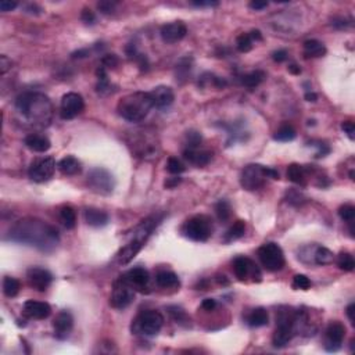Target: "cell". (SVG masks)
Returning a JSON list of instances; mask_svg holds the SVG:
<instances>
[{"label": "cell", "instance_id": "6da1fadb", "mask_svg": "<svg viewBox=\"0 0 355 355\" xmlns=\"http://www.w3.org/2000/svg\"><path fill=\"white\" fill-rule=\"evenodd\" d=\"M7 240L50 253L59 244V230L37 218H24L11 226Z\"/></svg>", "mask_w": 355, "mask_h": 355}, {"label": "cell", "instance_id": "7a4b0ae2", "mask_svg": "<svg viewBox=\"0 0 355 355\" xmlns=\"http://www.w3.org/2000/svg\"><path fill=\"white\" fill-rule=\"evenodd\" d=\"M16 108L22 117L35 127H48L53 118V103L48 96L39 92H25L18 96Z\"/></svg>", "mask_w": 355, "mask_h": 355}, {"label": "cell", "instance_id": "3957f363", "mask_svg": "<svg viewBox=\"0 0 355 355\" xmlns=\"http://www.w3.org/2000/svg\"><path fill=\"white\" fill-rule=\"evenodd\" d=\"M160 222H161V219L157 215H153V217L146 218L143 222L133 230L132 236L128 240V243L117 253V262L120 265L129 264L140 253V250L143 249V246L146 244L148 238L151 236L154 229L159 226Z\"/></svg>", "mask_w": 355, "mask_h": 355}, {"label": "cell", "instance_id": "277c9868", "mask_svg": "<svg viewBox=\"0 0 355 355\" xmlns=\"http://www.w3.org/2000/svg\"><path fill=\"white\" fill-rule=\"evenodd\" d=\"M154 107L150 92H135L127 95L118 101L117 111L124 120L129 122H140L147 117Z\"/></svg>", "mask_w": 355, "mask_h": 355}, {"label": "cell", "instance_id": "5b68a950", "mask_svg": "<svg viewBox=\"0 0 355 355\" xmlns=\"http://www.w3.org/2000/svg\"><path fill=\"white\" fill-rule=\"evenodd\" d=\"M268 178L270 179H279V172L272 168H266L260 164L247 165L240 175V185L243 186L246 190H258L265 185Z\"/></svg>", "mask_w": 355, "mask_h": 355}, {"label": "cell", "instance_id": "8992f818", "mask_svg": "<svg viewBox=\"0 0 355 355\" xmlns=\"http://www.w3.org/2000/svg\"><path fill=\"white\" fill-rule=\"evenodd\" d=\"M164 326V317L163 313L155 309H146L139 313L132 322V333L143 334V336H155Z\"/></svg>", "mask_w": 355, "mask_h": 355}, {"label": "cell", "instance_id": "52a82bcc", "mask_svg": "<svg viewBox=\"0 0 355 355\" xmlns=\"http://www.w3.org/2000/svg\"><path fill=\"white\" fill-rule=\"evenodd\" d=\"M182 234L193 242H207L212 234V221L207 215H194L182 226Z\"/></svg>", "mask_w": 355, "mask_h": 355}, {"label": "cell", "instance_id": "ba28073f", "mask_svg": "<svg viewBox=\"0 0 355 355\" xmlns=\"http://www.w3.org/2000/svg\"><path fill=\"white\" fill-rule=\"evenodd\" d=\"M88 186L92 191H95L97 194H111L115 187V179L110 171H107L106 168H93L89 171L88 178H86Z\"/></svg>", "mask_w": 355, "mask_h": 355}, {"label": "cell", "instance_id": "9c48e42d", "mask_svg": "<svg viewBox=\"0 0 355 355\" xmlns=\"http://www.w3.org/2000/svg\"><path fill=\"white\" fill-rule=\"evenodd\" d=\"M261 264L269 272H278L285 266V254L276 243H265L258 249Z\"/></svg>", "mask_w": 355, "mask_h": 355}, {"label": "cell", "instance_id": "30bf717a", "mask_svg": "<svg viewBox=\"0 0 355 355\" xmlns=\"http://www.w3.org/2000/svg\"><path fill=\"white\" fill-rule=\"evenodd\" d=\"M298 260L304 264H315V265H329L334 260L333 253L322 246H304L298 251Z\"/></svg>", "mask_w": 355, "mask_h": 355}, {"label": "cell", "instance_id": "8fae6325", "mask_svg": "<svg viewBox=\"0 0 355 355\" xmlns=\"http://www.w3.org/2000/svg\"><path fill=\"white\" fill-rule=\"evenodd\" d=\"M56 167H57V164H56L53 157H41V159L32 161L29 170H28V175H29L31 180L36 182V183H45L53 178Z\"/></svg>", "mask_w": 355, "mask_h": 355}, {"label": "cell", "instance_id": "7c38bea8", "mask_svg": "<svg viewBox=\"0 0 355 355\" xmlns=\"http://www.w3.org/2000/svg\"><path fill=\"white\" fill-rule=\"evenodd\" d=\"M85 108V101L80 93L69 92L63 96L60 104V115L63 120H74Z\"/></svg>", "mask_w": 355, "mask_h": 355}, {"label": "cell", "instance_id": "4fadbf2b", "mask_svg": "<svg viewBox=\"0 0 355 355\" xmlns=\"http://www.w3.org/2000/svg\"><path fill=\"white\" fill-rule=\"evenodd\" d=\"M133 300H135V290L128 286L125 282L118 279L114 283V289L110 297V305L115 309H125L132 304Z\"/></svg>", "mask_w": 355, "mask_h": 355}, {"label": "cell", "instance_id": "5bb4252c", "mask_svg": "<svg viewBox=\"0 0 355 355\" xmlns=\"http://www.w3.org/2000/svg\"><path fill=\"white\" fill-rule=\"evenodd\" d=\"M233 272L239 281L244 282L251 278L253 282H261V272L258 266L254 261L247 257H238L233 261Z\"/></svg>", "mask_w": 355, "mask_h": 355}, {"label": "cell", "instance_id": "9a60e30c", "mask_svg": "<svg viewBox=\"0 0 355 355\" xmlns=\"http://www.w3.org/2000/svg\"><path fill=\"white\" fill-rule=\"evenodd\" d=\"M122 282H125L128 286L132 287L133 290L140 293H147L148 290V281H150V275L148 272L142 266H136L132 268L128 272H125L124 275L120 278Z\"/></svg>", "mask_w": 355, "mask_h": 355}, {"label": "cell", "instance_id": "2e32d148", "mask_svg": "<svg viewBox=\"0 0 355 355\" xmlns=\"http://www.w3.org/2000/svg\"><path fill=\"white\" fill-rule=\"evenodd\" d=\"M345 337L344 325L340 324L337 321L330 322L325 332V348L329 352H336L341 348L343 340Z\"/></svg>", "mask_w": 355, "mask_h": 355}, {"label": "cell", "instance_id": "e0dca14e", "mask_svg": "<svg viewBox=\"0 0 355 355\" xmlns=\"http://www.w3.org/2000/svg\"><path fill=\"white\" fill-rule=\"evenodd\" d=\"M27 279L32 289H35L37 292H46L53 282V275L45 268L32 266L27 270Z\"/></svg>", "mask_w": 355, "mask_h": 355}, {"label": "cell", "instance_id": "ac0fdd59", "mask_svg": "<svg viewBox=\"0 0 355 355\" xmlns=\"http://www.w3.org/2000/svg\"><path fill=\"white\" fill-rule=\"evenodd\" d=\"M22 312L24 315L29 319H46L50 317L52 313V307L49 305L48 302L45 301H35V300H28L24 302L22 307Z\"/></svg>", "mask_w": 355, "mask_h": 355}, {"label": "cell", "instance_id": "d6986e66", "mask_svg": "<svg viewBox=\"0 0 355 355\" xmlns=\"http://www.w3.org/2000/svg\"><path fill=\"white\" fill-rule=\"evenodd\" d=\"M54 336L59 340H65L74 328V318L68 311H61L53 321Z\"/></svg>", "mask_w": 355, "mask_h": 355}, {"label": "cell", "instance_id": "ffe728a7", "mask_svg": "<svg viewBox=\"0 0 355 355\" xmlns=\"http://www.w3.org/2000/svg\"><path fill=\"white\" fill-rule=\"evenodd\" d=\"M186 33H187V28L182 21H174L170 22V24H165L160 31L161 39L165 43L179 42L186 36Z\"/></svg>", "mask_w": 355, "mask_h": 355}, {"label": "cell", "instance_id": "44dd1931", "mask_svg": "<svg viewBox=\"0 0 355 355\" xmlns=\"http://www.w3.org/2000/svg\"><path fill=\"white\" fill-rule=\"evenodd\" d=\"M150 96L153 99L154 107H157L160 110H164L174 103L175 100V93L174 90L171 89L170 86H157L150 92Z\"/></svg>", "mask_w": 355, "mask_h": 355}, {"label": "cell", "instance_id": "7402d4cb", "mask_svg": "<svg viewBox=\"0 0 355 355\" xmlns=\"http://www.w3.org/2000/svg\"><path fill=\"white\" fill-rule=\"evenodd\" d=\"M183 159L189 164L194 165L197 168L206 167L211 163L212 153L210 150H203V148H185L183 150Z\"/></svg>", "mask_w": 355, "mask_h": 355}, {"label": "cell", "instance_id": "603a6c76", "mask_svg": "<svg viewBox=\"0 0 355 355\" xmlns=\"http://www.w3.org/2000/svg\"><path fill=\"white\" fill-rule=\"evenodd\" d=\"M24 144L35 153H46L49 148L52 147V143H50L48 136L41 135V133H31V135L25 136Z\"/></svg>", "mask_w": 355, "mask_h": 355}, {"label": "cell", "instance_id": "cb8c5ba5", "mask_svg": "<svg viewBox=\"0 0 355 355\" xmlns=\"http://www.w3.org/2000/svg\"><path fill=\"white\" fill-rule=\"evenodd\" d=\"M84 217H85L86 223L93 228H103L110 221L108 214L103 210H99V208H86Z\"/></svg>", "mask_w": 355, "mask_h": 355}, {"label": "cell", "instance_id": "d4e9b609", "mask_svg": "<svg viewBox=\"0 0 355 355\" xmlns=\"http://www.w3.org/2000/svg\"><path fill=\"white\" fill-rule=\"evenodd\" d=\"M57 168L65 176H74L81 174L82 171V164L81 161L74 155H67L57 163Z\"/></svg>", "mask_w": 355, "mask_h": 355}, {"label": "cell", "instance_id": "484cf974", "mask_svg": "<svg viewBox=\"0 0 355 355\" xmlns=\"http://www.w3.org/2000/svg\"><path fill=\"white\" fill-rule=\"evenodd\" d=\"M307 176L308 171L305 167H302L300 164H290L287 168V178L289 180H292L293 183L300 186L307 185Z\"/></svg>", "mask_w": 355, "mask_h": 355}, {"label": "cell", "instance_id": "4316f807", "mask_svg": "<svg viewBox=\"0 0 355 355\" xmlns=\"http://www.w3.org/2000/svg\"><path fill=\"white\" fill-rule=\"evenodd\" d=\"M268 322H269V315L265 308L262 307L253 309L247 317V325L251 328H262L266 326Z\"/></svg>", "mask_w": 355, "mask_h": 355}, {"label": "cell", "instance_id": "83f0119b", "mask_svg": "<svg viewBox=\"0 0 355 355\" xmlns=\"http://www.w3.org/2000/svg\"><path fill=\"white\" fill-rule=\"evenodd\" d=\"M326 54V48L322 42H319L317 39H308L304 42V56L307 59H317L322 57Z\"/></svg>", "mask_w": 355, "mask_h": 355}, {"label": "cell", "instance_id": "f1b7e54d", "mask_svg": "<svg viewBox=\"0 0 355 355\" xmlns=\"http://www.w3.org/2000/svg\"><path fill=\"white\" fill-rule=\"evenodd\" d=\"M155 283H157V286L163 287V289L178 287L180 285L179 278L172 270H161V272H159L157 276H155Z\"/></svg>", "mask_w": 355, "mask_h": 355}, {"label": "cell", "instance_id": "f546056e", "mask_svg": "<svg viewBox=\"0 0 355 355\" xmlns=\"http://www.w3.org/2000/svg\"><path fill=\"white\" fill-rule=\"evenodd\" d=\"M265 80V72L261 69H255L251 71L249 74H246L242 76V84H243L247 89H255L257 86H260Z\"/></svg>", "mask_w": 355, "mask_h": 355}, {"label": "cell", "instance_id": "4dcf8cb0", "mask_svg": "<svg viewBox=\"0 0 355 355\" xmlns=\"http://www.w3.org/2000/svg\"><path fill=\"white\" fill-rule=\"evenodd\" d=\"M60 222L63 223L65 229H74L76 225V214L71 206H63L60 208Z\"/></svg>", "mask_w": 355, "mask_h": 355}, {"label": "cell", "instance_id": "1f68e13d", "mask_svg": "<svg viewBox=\"0 0 355 355\" xmlns=\"http://www.w3.org/2000/svg\"><path fill=\"white\" fill-rule=\"evenodd\" d=\"M244 233H246V223H244V221H236V222L226 230L225 238H223V242H225V243H232L234 240H239V239L243 238Z\"/></svg>", "mask_w": 355, "mask_h": 355}, {"label": "cell", "instance_id": "d6a6232c", "mask_svg": "<svg viewBox=\"0 0 355 355\" xmlns=\"http://www.w3.org/2000/svg\"><path fill=\"white\" fill-rule=\"evenodd\" d=\"M20 289H21V285H20V282L17 281L16 278L6 276L5 279H3V293H5L6 297H9V298L16 297L20 293Z\"/></svg>", "mask_w": 355, "mask_h": 355}, {"label": "cell", "instance_id": "836d02e7", "mask_svg": "<svg viewBox=\"0 0 355 355\" xmlns=\"http://www.w3.org/2000/svg\"><path fill=\"white\" fill-rule=\"evenodd\" d=\"M297 136L296 129L292 125H282L273 135V139L278 142H292Z\"/></svg>", "mask_w": 355, "mask_h": 355}, {"label": "cell", "instance_id": "e575fe53", "mask_svg": "<svg viewBox=\"0 0 355 355\" xmlns=\"http://www.w3.org/2000/svg\"><path fill=\"white\" fill-rule=\"evenodd\" d=\"M193 68V60L191 57H183L176 63V80H185L191 72Z\"/></svg>", "mask_w": 355, "mask_h": 355}, {"label": "cell", "instance_id": "d590c367", "mask_svg": "<svg viewBox=\"0 0 355 355\" xmlns=\"http://www.w3.org/2000/svg\"><path fill=\"white\" fill-rule=\"evenodd\" d=\"M167 309H168V313L171 315V318L174 319V322L183 325V326H187V325H189L190 319H189V317H187V313L185 312L183 308L178 307V305H170Z\"/></svg>", "mask_w": 355, "mask_h": 355}, {"label": "cell", "instance_id": "8d00e7d4", "mask_svg": "<svg viewBox=\"0 0 355 355\" xmlns=\"http://www.w3.org/2000/svg\"><path fill=\"white\" fill-rule=\"evenodd\" d=\"M214 210H215V214H217L218 219L221 222H226L229 218H230V215H232V208H230V204L226 200H219L215 204Z\"/></svg>", "mask_w": 355, "mask_h": 355}, {"label": "cell", "instance_id": "74e56055", "mask_svg": "<svg viewBox=\"0 0 355 355\" xmlns=\"http://www.w3.org/2000/svg\"><path fill=\"white\" fill-rule=\"evenodd\" d=\"M337 266L345 272H352L355 268L354 257L350 253H340L337 257Z\"/></svg>", "mask_w": 355, "mask_h": 355}, {"label": "cell", "instance_id": "f35d334b", "mask_svg": "<svg viewBox=\"0 0 355 355\" xmlns=\"http://www.w3.org/2000/svg\"><path fill=\"white\" fill-rule=\"evenodd\" d=\"M236 49L240 53H249L253 49V39L250 37L249 33H242L236 39Z\"/></svg>", "mask_w": 355, "mask_h": 355}, {"label": "cell", "instance_id": "ab89813d", "mask_svg": "<svg viewBox=\"0 0 355 355\" xmlns=\"http://www.w3.org/2000/svg\"><path fill=\"white\" fill-rule=\"evenodd\" d=\"M286 200L289 204H292L294 207H300V206H302L305 203V196L300 190H297V189H290L286 193Z\"/></svg>", "mask_w": 355, "mask_h": 355}, {"label": "cell", "instance_id": "60d3db41", "mask_svg": "<svg viewBox=\"0 0 355 355\" xmlns=\"http://www.w3.org/2000/svg\"><path fill=\"white\" fill-rule=\"evenodd\" d=\"M185 170L186 167L179 159H176V157H170V159H168L167 171H168L170 174H172V175H180L182 172H185Z\"/></svg>", "mask_w": 355, "mask_h": 355}, {"label": "cell", "instance_id": "b9f144b4", "mask_svg": "<svg viewBox=\"0 0 355 355\" xmlns=\"http://www.w3.org/2000/svg\"><path fill=\"white\" fill-rule=\"evenodd\" d=\"M339 217L347 223H352L354 222L355 218V207L351 206V204H344L339 208Z\"/></svg>", "mask_w": 355, "mask_h": 355}, {"label": "cell", "instance_id": "7bdbcfd3", "mask_svg": "<svg viewBox=\"0 0 355 355\" xmlns=\"http://www.w3.org/2000/svg\"><path fill=\"white\" fill-rule=\"evenodd\" d=\"M292 286L297 290H308L311 287V281L305 275H296L293 279Z\"/></svg>", "mask_w": 355, "mask_h": 355}, {"label": "cell", "instance_id": "ee69618b", "mask_svg": "<svg viewBox=\"0 0 355 355\" xmlns=\"http://www.w3.org/2000/svg\"><path fill=\"white\" fill-rule=\"evenodd\" d=\"M186 142L189 148H197L202 143V135L196 131H189L186 133Z\"/></svg>", "mask_w": 355, "mask_h": 355}, {"label": "cell", "instance_id": "f6af8a7d", "mask_svg": "<svg viewBox=\"0 0 355 355\" xmlns=\"http://www.w3.org/2000/svg\"><path fill=\"white\" fill-rule=\"evenodd\" d=\"M115 6H117L115 2H100V3H97V9L103 14H111L115 10Z\"/></svg>", "mask_w": 355, "mask_h": 355}, {"label": "cell", "instance_id": "bcb514c9", "mask_svg": "<svg viewBox=\"0 0 355 355\" xmlns=\"http://www.w3.org/2000/svg\"><path fill=\"white\" fill-rule=\"evenodd\" d=\"M120 63V60L115 54H106L103 57V67L104 68H115Z\"/></svg>", "mask_w": 355, "mask_h": 355}, {"label": "cell", "instance_id": "7dc6e473", "mask_svg": "<svg viewBox=\"0 0 355 355\" xmlns=\"http://www.w3.org/2000/svg\"><path fill=\"white\" fill-rule=\"evenodd\" d=\"M81 20L85 22V24H88V25H92V24L96 22L95 13L90 10V9H84L82 13H81Z\"/></svg>", "mask_w": 355, "mask_h": 355}, {"label": "cell", "instance_id": "c3c4849f", "mask_svg": "<svg viewBox=\"0 0 355 355\" xmlns=\"http://www.w3.org/2000/svg\"><path fill=\"white\" fill-rule=\"evenodd\" d=\"M341 129L344 131V133L350 138V140H354L355 139V125L354 122L345 121L341 124Z\"/></svg>", "mask_w": 355, "mask_h": 355}, {"label": "cell", "instance_id": "681fc988", "mask_svg": "<svg viewBox=\"0 0 355 355\" xmlns=\"http://www.w3.org/2000/svg\"><path fill=\"white\" fill-rule=\"evenodd\" d=\"M18 3L17 2H11V0H2L0 2V10L3 13H7V11H11L16 9Z\"/></svg>", "mask_w": 355, "mask_h": 355}, {"label": "cell", "instance_id": "f907efd6", "mask_svg": "<svg viewBox=\"0 0 355 355\" xmlns=\"http://www.w3.org/2000/svg\"><path fill=\"white\" fill-rule=\"evenodd\" d=\"M9 69H11V60H9L6 56L0 57V72L5 75Z\"/></svg>", "mask_w": 355, "mask_h": 355}, {"label": "cell", "instance_id": "816d5d0a", "mask_svg": "<svg viewBox=\"0 0 355 355\" xmlns=\"http://www.w3.org/2000/svg\"><path fill=\"white\" fill-rule=\"evenodd\" d=\"M272 59H273V61H276V63H283V61H286L287 60V52L286 50H276V52H273V54H272Z\"/></svg>", "mask_w": 355, "mask_h": 355}, {"label": "cell", "instance_id": "f5cc1de1", "mask_svg": "<svg viewBox=\"0 0 355 355\" xmlns=\"http://www.w3.org/2000/svg\"><path fill=\"white\" fill-rule=\"evenodd\" d=\"M332 25H333L334 28H337V29H344V28L350 27L351 22L347 21L345 18H334Z\"/></svg>", "mask_w": 355, "mask_h": 355}, {"label": "cell", "instance_id": "db71d44e", "mask_svg": "<svg viewBox=\"0 0 355 355\" xmlns=\"http://www.w3.org/2000/svg\"><path fill=\"white\" fill-rule=\"evenodd\" d=\"M182 182V178H179V175L176 176H172V178H168V179L165 180L164 186L167 187V189H174L175 186H178Z\"/></svg>", "mask_w": 355, "mask_h": 355}, {"label": "cell", "instance_id": "11a10c76", "mask_svg": "<svg viewBox=\"0 0 355 355\" xmlns=\"http://www.w3.org/2000/svg\"><path fill=\"white\" fill-rule=\"evenodd\" d=\"M135 60L138 61L139 67H140V69H142V71H144V69L148 68V60H147V57L144 56V54L139 53L138 56L135 57Z\"/></svg>", "mask_w": 355, "mask_h": 355}, {"label": "cell", "instance_id": "9f6ffc18", "mask_svg": "<svg viewBox=\"0 0 355 355\" xmlns=\"http://www.w3.org/2000/svg\"><path fill=\"white\" fill-rule=\"evenodd\" d=\"M215 307H217V301L214 298H206L202 302V308L206 311H212V309H215Z\"/></svg>", "mask_w": 355, "mask_h": 355}, {"label": "cell", "instance_id": "6f0895ef", "mask_svg": "<svg viewBox=\"0 0 355 355\" xmlns=\"http://www.w3.org/2000/svg\"><path fill=\"white\" fill-rule=\"evenodd\" d=\"M268 7V2H251L250 3V9H253V10H264V9H266Z\"/></svg>", "mask_w": 355, "mask_h": 355}, {"label": "cell", "instance_id": "680465c9", "mask_svg": "<svg viewBox=\"0 0 355 355\" xmlns=\"http://www.w3.org/2000/svg\"><path fill=\"white\" fill-rule=\"evenodd\" d=\"M354 312H355V304L352 302V304H350V305L347 307V317H348V319H350V322L352 325H355Z\"/></svg>", "mask_w": 355, "mask_h": 355}, {"label": "cell", "instance_id": "91938a15", "mask_svg": "<svg viewBox=\"0 0 355 355\" xmlns=\"http://www.w3.org/2000/svg\"><path fill=\"white\" fill-rule=\"evenodd\" d=\"M86 56H89V50L88 49H81L78 52L72 53V59H84Z\"/></svg>", "mask_w": 355, "mask_h": 355}, {"label": "cell", "instance_id": "94428289", "mask_svg": "<svg viewBox=\"0 0 355 355\" xmlns=\"http://www.w3.org/2000/svg\"><path fill=\"white\" fill-rule=\"evenodd\" d=\"M250 37L253 39V42H261L262 41V33H261V31H258V29H253V31L249 33Z\"/></svg>", "mask_w": 355, "mask_h": 355}, {"label": "cell", "instance_id": "6125c7cd", "mask_svg": "<svg viewBox=\"0 0 355 355\" xmlns=\"http://www.w3.org/2000/svg\"><path fill=\"white\" fill-rule=\"evenodd\" d=\"M193 6H196V7H212V6H218V2H193L191 3Z\"/></svg>", "mask_w": 355, "mask_h": 355}, {"label": "cell", "instance_id": "be15d7a7", "mask_svg": "<svg viewBox=\"0 0 355 355\" xmlns=\"http://www.w3.org/2000/svg\"><path fill=\"white\" fill-rule=\"evenodd\" d=\"M35 10H37L39 13H41V11H42V9H41V7H39L37 5H32V3L25 7V11H27V13H29V14H37Z\"/></svg>", "mask_w": 355, "mask_h": 355}, {"label": "cell", "instance_id": "e7e4bbea", "mask_svg": "<svg viewBox=\"0 0 355 355\" xmlns=\"http://www.w3.org/2000/svg\"><path fill=\"white\" fill-rule=\"evenodd\" d=\"M287 69H289V72H292L293 75H300V74H301V68H300V67H298L297 64H290V65H289V68H287Z\"/></svg>", "mask_w": 355, "mask_h": 355}, {"label": "cell", "instance_id": "03108f58", "mask_svg": "<svg viewBox=\"0 0 355 355\" xmlns=\"http://www.w3.org/2000/svg\"><path fill=\"white\" fill-rule=\"evenodd\" d=\"M304 97H305V100L307 101H317V99H318V96L315 95L313 92H307Z\"/></svg>", "mask_w": 355, "mask_h": 355}, {"label": "cell", "instance_id": "003e7915", "mask_svg": "<svg viewBox=\"0 0 355 355\" xmlns=\"http://www.w3.org/2000/svg\"><path fill=\"white\" fill-rule=\"evenodd\" d=\"M217 282L219 283V285H229V281L226 279V276H218L217 278Z\"/></svg>", "mask_w": 355, "mask_h": 355}]
</instances>
